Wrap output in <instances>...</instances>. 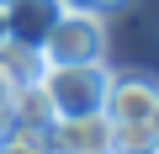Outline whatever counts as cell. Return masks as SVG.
<instances>
[{
	"label": "cell",
	"mask_w": 159,
	"mask_h": 154,
	"mask_svg": "<svg viewBox=\"0 0 159 154\" xmlns=\"http://www.w3.org/2000/svg\"><path fill=\"white\" fill-rule=\"evenodd\" d=\"M37 80L48 91L53 117H85V112H101L106 85H111V69L101 58H90V64H43Z\"/></svg>",
	"instance_id": "obj_1"
},
{
	"label": "cell",
	"mask_w": 159,
	"mask_h": 154,
	"mask_svg": "<svg viewBox=\"0 0 159 154\" xmlns=\"http://www.w3.org/2000/svg\"><path fill=\"white\" fill-rule=\"evenodd\" d=\"M101 53H106V21L85 16V11H64L53 21V32L43 37V48H37L43 64H90Z\"/></svg>",
	"instance_id": "obj_2"
},
{
	"label": "cell",
	"mask_w": 159,
	"mask_h": 154,
	"mask_svg": "<svg viewBox=\"0 0 159 154\" xmlns=\"http://www.w3.org/2000/svg\"><path fill=\"white\" fill-rule=\"evenodd\" d=\"M53 154H111V117L85 112V117H53L48 122Z\"/></svg>",
	"instance_id": "obj_3"
},
{
	"label": "cell",
	"mask_w": 159,
	"mask_h": 154,
	"mask_svg": "<svg viewBox=\"0 0 159 154\" xmlns=\"http://www.w3.org/2000/svg\"><path fill=\"white\" fill-rule=\"evenodd\" d=\"M58 16H64V0H11L6 6V43L37 53Z\"/></svg>",
	"instance_id": "obj_4"
},
{
	"label": "cell",
	"mask_w": 159,
	"mask_h": 154,
	"mask_svg": "<svg viewBox=\"0 0 159 154\" xmlns=\"http://www.w3.org/2000/svg\"><path fill=\"white\" fill-rule=\"evenodd\" d=\"M101 112H106L111 122H154V112H159V85L143 80V74H111Z\"/></svg>",
	"instance_id": "obj_5"
},
{
	"label": "cell",
	"mask_w": 159,
	"mask_h": 154,
	"mask_svg": "<svg viewBox=\"0 0 159 154\" xmlns=\"http://www.w3.org/2000/svg\"><path fill=\"white\" fill-rule=\"evenodd\" d=\"M159 143L154 122H111V154H148Z\"/></svg>",
	"instance_id": "obj_6"
},
{
	"label": "cell",
	"mask_w": 159,
	"mask_h": 154,
	"mask_svg": "<svg viewBox=\"0 0 159 154\" xmlns=\"http://www.w3.org/2000/svg\"><path fill=\"white\" fill-rule=\"evenodd\" d=\"M0 154H53L48 128H21V122H11L6 133H0Z\"/></svg>",
	"instance_id": "obj_7"
},
{
	"label": "cell",
	"mask_w": 159,
	"mask_h": 154,
	"mask_svg": "<svg viewBox=\"0 0 159 154\" xmlns=\"http://www.w3.org/2000/svg\"><path fill=\"white\" fill-rule=\"evenodd\" d=\"M133 0H64V11H85V16H117V11H127Z\"/></svg>",
	"instance_id": "obj_8"
},
{
	"label": "cell",
	"mask_w": 159,
	"mask_h": 154,
	"mask_svg": "<svg viewBox=\"0 0 159 154\" xmlns=\"http://www.w3.org/2000/svg\"><path fill=\"white\" fill-rule=\"evenodd\" d=\"M11 85H16V80L6 74V64H0V106H11Z\"/></svg>",
	"instance_id": "obj_9"
},
{
	"label": "cell",
	"mask_w": 159,
	"mask_h": 154,
	"mask_svg": "<svg viewBox=\"0 0 159 154\" xmlns=\"http://www.w3.org/2000/svg\"><path fill=\"white\" fill-rule=\"evenodd\" d=\"M0 48H6V6H0Z\"/></svg>",
	"instance_id": "obj_10"
},
{
	"label": "cell",
	"mask_w": 159,
	"mask_h": 154,
	"mask_svg": "<svg viewBox=\"0 0 159 154\" xmlns=\"http://www.w3.org/2000/svg\"><path fill=\"white\" fill-rule=\"evenodd\" d=\"M148 154H159V143H154V149H148Z\"/></svg>",
	"instance_id": "obj_11"
},
{
	"label": "cell",
	"mask_w": 159,
	"mask_h": 154,
	"mask_svg": "<svg viewBox=\"0 0 159 154\" xmlns=\"http://www.w3.org/2000/svg\"><path fill=\"white\" fill-rule=\"evenodd\" d=\"M0 6H11V0H0Z\"/></svg>",
	"instance_id": "obj_12"
}]
</instances>
